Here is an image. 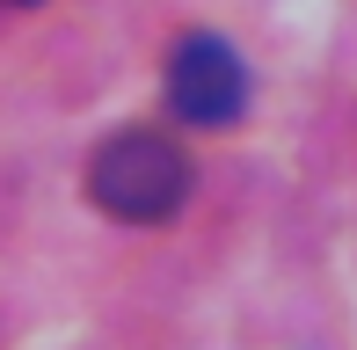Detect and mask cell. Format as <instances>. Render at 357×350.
Masks as SVG:
<instances>
[{
  "label": "cell",
  "mask_w": 357,
  "mask_h": 350,
  "mask_svg": "<svg viewBox=\"0 0 357 350\" xmlns=\"http://www.w3.org/2000/svg\"><path fill=\"white\" fill-rule=\"evenodd\" d=\"M190 153L175 146L153 124H132V132H109L102 146L88 153V204L124 227H160L190 204Z\"/></svg>",
  "instance_id": "cell-1"
},
{
  "label": "cell",
  "mask_w": 357,
  "mask_h": 350,
  "mask_svg": "<svg viewBox=\"0 0 357 350\" xmlns=\"http://www.w3.org/2000/svg\"><path fill=\"white\" fill-rule=\"evenodd\" d=\"M168 109L197 132H226L248 109V59L212 29H190L168 52Z\"/></svg>",
  "instance_id": "cell-2"
},
{
  "label": "cell",
  "mask_w": 357,
  "mask_h": 350,
  "mask_svg": "<svg viewBox=\"0 0 357 350\" xmlns=\"http://www.w3.org/2000/svg\"><path fill=\"white\" fill-rule=\"evenodd\" d=\"M0 8H37V0H0Z\"/></svg>",
  "instance_id": "cell-3"
}]
</instances>
